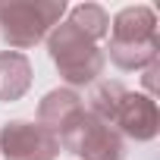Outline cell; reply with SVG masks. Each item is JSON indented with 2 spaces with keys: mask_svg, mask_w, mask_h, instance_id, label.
I'll use <instances>...</instances> for the list:
<instances>
[{
  "mask_svg": "<svg viewBox=\"0 0 160 160\" xmlns=\"http://www.w3.org/2000/svg\"><path fill=\"white\" fill-rule=\"evenodd\" d=\"M88 113L132 141H151L160 132V113L154 98L129 91L119 82H101L88 98Z\"/></svg>",
  "mask_w": 160,
  "mask_h": 160,
  "instance_id": "obj_1",
  "label": "cell"
},
{
  "mask_svg": "<svg viewBox=\"0 0 160 160\" xmlns=\"http://www.w3.org/2000/svg\"><path fill=\"white\" fill-rule=\"evenodd\" d=\"M157 16L151 7H126L110 22V60L119 69H144L157 63Z\"/></svg>",
  "mask_w": 160,
  "mask_h": 160,
  "instance_id": "obj_2",
  "label": "cell"
},
{
  "mask_svg": "<svg viewBox=\"0 0 160 160\" xmlns=\"http://www.w3.org/2000/svg\"><path fill=\"white\" fill-rule=\"evenodd\" d=\"M47 53L53 60V66L60 69V78L66 85H91L94 78L104 72V50L98 47V41H91L82 28H75L69 19L57 22L47 35Z\"/></svg>",
  "mask_w": 160,
  "mask_h": 160,
  "instance_id": "obj_3",
  "label": "cell"
},
{
  "mask_svg": "<svg viewBox=\"0 0 160 160\" xmlns=\"http://www.w3.org/2000/svg\"><path fill=\"white\" fill-rule=\"evenodd\" d=\"M66 3L63 0H13L0 3V38L16 53L35 47L50 35V28L60 22Z\"/></svg>",
  "mask_w": 160,
  "mask_h": 160,
  "instance_id": "obj_4",
  "label": "cell"
},
{
  "mask_svg": "<svg viewBox=\"0 0 160 160\" xmlns=\"http://www.w3.org/2000/svg\"><path fill=\"white\" fill-rule=\"evenodd\" d=\"M60 148L82 157V160H122L126 157V141L119 132H113L104 119L91 116L88 110H82L60 135H57Z\"/></svg>",
  "mask_w": 160,
  "mask_h": 160,
  "instance_id": "obj_5",
  "label": "cell"
},
{
  "mask_svg": "<svg viewBox=\"0 0 160 160\" xmlns=\"http://www.w3.org/2000/svg\"><path fill=\"white\" fill-rule=\"evenodd\" d=\"M0 154L3 160H57L60 141L38 122L13 119L0 129Z\"/></svg>",
  "mask_w": 160,
  "mask_h": 160,
  "instance_id": "obj_6",
  "label": "cell"
},
{
  "mask_svg": "<svg viewBox=\"0 0 160 160\" xmlns=\"http://www.w3.org/2000/svg\"><path fill=\"white\" fill-rule=\"evenodd\" d=\"M82 110H85V104L72 88H53L38 104V126H44L50 135H60Z\"/></svg>",
  "mask_w": 160,
  "mask_h": 160,
  "instance_id": "obj_7",
  "label": "cell"
},
{
  "mask_svg": "<svg viewBox=\"0 0 160 160\" xmlns=\"http://www.w3.org/2000/svg\"><path fill=\"white\" fill-rule=\"evenodd\" d=\"M32 88V63L25 53L0 50V101H19Z\"/></svg>",
  "mask_w": 160,
  "mask_h": 160,
  "instance_id": "obj_8",
  "label": "cell"
},
{
  "mask_svg": "<svg viewBox=\"0 0 160 160\" xmlns=\"http://www.w3.org/2000/svg\"><path fill=\"white\" fill-rule=\"evenodd\" d=\"M69 22H72L75 28H82L91 41H104V38L110 35V16H107V10L98 7V3H78V7H72Z\"/></svg>",
  "mask_w": 160,
  "mask_h": 160,
  "instance_id": "obj_9",
  "label": "cell"
}]
</instances>
